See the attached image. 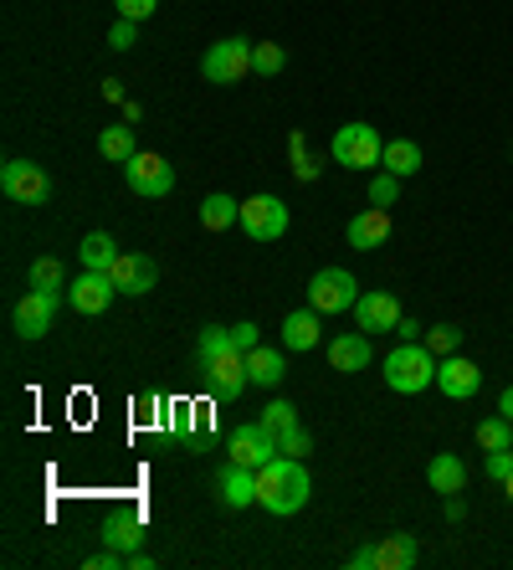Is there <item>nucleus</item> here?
I'll list each match as a JSON object with an SVG mask.
<instances>
[{"label": "nucleus", "mask_w": 513, "mask_h": 570, "mask_svg": "<svg viewBox=\"0 0 513 570\" xmlns=\"http://www.w3.org/2000/svg\"><path fill=\"white\" fill-rule=\"evenodd\" d=\"M196 360H200V371L211 375V391L216 396H241L251 385L247 375V350H237V340H231V330H221V324H206L196 340Z\"/></svg>", "instance_id": "obj_1"}, {"label": "nucleus", "mask_w": 513, "mask_h": 570, "mask_svg": "<svg viewBox=\"0 0 513 570\" xmlns=\"http://www.w3.org/2000/svg\"><path fill=\"white\" fill-rule=\"evenodd\" d=\"M308 493H314V483H308L303 458H283V452H277L273 463L257 468V504H263L267 514H277V519L298 514V509L308 504Z\"/></svg>", "instance_id": "obj_2"}, {"label": "nucleus", "mask_w": 513, "mask_h": 570, "mask_svg": "<svg viewBox=\"0 0 513 570\" xmlns=\"http://www.w3.org/2000/svg\"><path fill=\"white\" fill-rule=\"evenodd\" d=\"M385 385L395 396H422L426 385H436V355L416 340H401V350L385 355Z\"/></svg>", "instance_id": "obj_3"}, {"label": "nucleus", "mask_w": 513, "mask_h": 570, "mask_svg": "<svg viewBox=\"0 0 513 570\" xmlns=\"http://www.w3.org/2000/svg\"><path fill=\"white\" fill-rule=\"evenodd\" d=\"M329 149H334V159H339L344 170H381L385 139L375 134V124H339Z\"/></svg>", "instance_id": "obj_4"}, {"label": "nucleus", "mask_w": 513, "mask_h": 570, "mask_svg": "<svg viewBox=\"0 0 513 570\" xmlns=\"http://www.w3.org/2000/svg\"><path fill=\"white\" fill-rule=\"evenodd\" d=\"M355 304H359L355 273H344V267H318L314 283H308V308H318V314H355Z\"/></svg>", "instance_id": "obj_5"}, {"label": "nucleus", "mask_w": 513, "mask_h": 570, "mask_svg": "<svg viewBox=\"0 0 513 570\" xmlns=\"http://www.w3.org/2000/svg\"><path fill=\"white\" fill-rule=\"evenodd\" d=\"M416 560H422V550L411 534H381V540L359 544L349 556V570H411Z\"/></svg>", "instance_id": "obj_6"}, {"label": "nucleus", "mask_w": 513, "mask_h": 570, "mask_svg": "<svg viewBox=\"0 0 513 570\" xmlns=\"http://www.w3.org/2000/svg\"><path fill=\"white\" fill-rule=\"evenodd\" d=\"M200 72H206V82H221V88L241 82V78L251 72V41H247V37H226V41H216L211 52L200 57Z\"/></svg>", "instance_id": "obj_7"}, {"label": "nucleus", "mask_w": 513, "mask_h": 570, "mask_svg": "<svg viewBox=\"0 0 513 570\" xmlns=\"http://www.w3.org/2000/svg\"><path fill=\"white\" fill-rule=\"evenodd\" d=\"M0 190L16 206H41V200L52 196V180H47V170H41L37 159H6L0 165Z\"/></svg>", "instance_id": "obj_8"}, {"label": "nucleus", "mask_w": 513, "mask_h": 570, "mask_svg": "<svg viewBox=\"0 0 513 570\" xmlns=\"http://www.w3.org/2000/svg\"><path fill=\"white\" fill-rule=\"evenodd\" d=\"M124 180H129L134 196L159 200L175 190V165L165 155H134V159H124Z\"/></svg>", "instance_id": "obj_9"}, {"label": "nucleus", "mask_w": 513, "mask_h": 570, "mask_svg": "<svg viewBox=\"0 0 513 570\" xmlns=\"http://www.w3.org/2000/svg\"><path fill=\"white\" fill-rule=\"evenodd\" d=\"M67 304V293H52V288H31L21 304H16V334L21 340H47V330H52V318H57V308Z\"/></svg>", "instance_id": "obj_10"}, {"label": "nucleus", "mask_w": 513, "mask_h": 570, "mask_svg": "<svg viewBox=\"0 0 513 570\" xmlns=\"http://www.w3.org/2000/svg\"><path fill=\"white\" fill-rule=\"evenodd\" d=\"M241 232H247L251 242H277L283 232H288V206L277 196H247L241 200Z\"/></svg>", "instance_id": "obj_11"}, {"label": "nucleus", "mask_w": 513, "mask_h": 570, "mask_svg": "<svg viewBox=\"0 0 513 570\" xmlns=\"http://www.w3.org/2000/svg\"><path fill=\"white\" fill-rule=\"evenodd\" d=\"M226 448H231V463H241V468H263V463H273L277 452H283L277 448V432H267L263 416H257V422H241Z\"/></svg>", "instance_id": "obj_12"}, {"label": "nucleus", "mask_w": 513, "mask_h": 570, "mask_svg": "<svg viewBox=\"0 0 513 570\" xmlns=\"http://www.w3.org/2000/svg\"><path fill=\"white\" fill-rule=\"evenodd\" d=\"M108 278H114V288L119 293L139 298V293H149L159 283V263L149 253H119L114 257V267H108Z\"/></svg>", "instance_id": "obj_13"}, {"label": "nucleus", "mask_w": 513, "mask_h": 570, "mask_svg": "<svg viewBox=\"0 0 513 570\" xmlns=\"http://www.w3.org/2000/svg\"><path fill=\"white\" fill-rule=\"evenodd\" d=\"M401 298L395 293H385V288H369V293H359V304H355V324L365 334H391L395 324H401Z\"/></svg>", "instance_id": "obj_14"}, {"label": "nucleus", "mask_w": 513, "mask_h": 570, "mask_svg": "<svg viewBox=\"0 0 513 570\" xmlns=\"http://www.w3.org/2000/svg\"><path fill=\"white\" fill-rule=\"evenodd\" d=\"M114 278L108 273H92V267H82L78 278H72V288H67V304L78 308V314H103L108 304H114Z\"/></svg>", "instance_id": "obj_15"}, {"label": "nucleus", "mask_w": 513, "mask_h": 570, "mask_svg": "<svg viewBox=\"0 0 513 570\" xmlns=\"http://www.w3.org/2000/svg\"><path fill=\"white\" fill-rule=\"evenodd\" d=\"M344 237H349V247H355V253H375V247H385V242H391V212H385V206H369V212L349 216Z\"/></svg>", "instance_id": "obj_16"}, {"label": "nucleus", "mask_w": 513, "mask_h": 570, "mask_svg": "<svg viewBox=\"0 0 513 570\" xmlns=\"http://www.w3.org/2000/svg\"><path fill=\"white\" fill-rule=\"evenodd\" d=\"M436 385H442V396L467 401V396H477V385H483V371H477L473 360L447 355V360H436Z\"/></svg>", "instance_id": "obj_17"}, {"label": "nucleus", "mask_w": 513, "mask_h": 570, "mask_svg": "<svg viewBox=\"0 0 513 570\" xmlns=\"http://www.w3.org/2000/svg\"><path fill=\"white\" fill-rule=\"evenodd\" d=\"M216 489H221V504L226 509H251V504H257V468L226 463L221 478H216Z\"/></svg>", "instance_id": "obj_18"}, {"label": "nucleus", "mask_w": 513, "mask_h": 570, "mask_svg": "<svg viewBox=\"0 0 513 570\" xmlns=\"http://www.w3.org/2000/svg\"><path fill=\"white\" fill-rule=\"evenodd\" d=\"M329 365L339 375H355L369 365V334L365 330H349V334H334L329 340Z\"/></svg>", "instance_id": "obj_19"}, {"label": "nucleus", "mask_w": 513, "mask_h": 570, "mask_svg": "<svg viewBox=\"0 0 513 570\" xmlns=\"http://www.w3.org/2000/svg\"><path fill=\"white\" fill-rule=\"evenodd\" d=\"M426 483H432V493H462L467 489V463H462L457 452H436L432 463H426Z\"/></svg>", "instance_id": "obj_20"}, {"label": "nucleus", "mask_w": 513, "mask_h": 570, "mask_svg": "<svg viewBox=\"0 0 513 570\" xmlns=\"http://www.w3.org/2000/svg\"><path fill=\"white\" fill-rule=\"evenodd\" d=\"M247 375H251V385H283L288 381V360H283V350L257 345V350H247Z\"/></svg>", "instance_id": "obj_21"}, {"label": "nucleus", "mask_w": 513, "mask_h": 570, "mask_svg": "<svg viewBox=\"0 0 513 570\" xmlns=\"http://www.w3.org/2000/svg\"><path fill=\"white\" fill-rule=\"evenodd\" d=\"M283 350H318V308H298L283 318Z\"/></svg>", "instance_id": "obj_22"}, {"label": "nucleus", "mask_w": 513, "mask_h": 570, "mask_svg": "<svg viewBox=\"0 0 513 570\" xmlns=\"http://www.w3.org/2000/svg\"><path fill=\"white\" fill-rule=\"evenodd\" d=\"M381 170L411 180V175L422 170V145H411V139H391V145H385V155H381Z\"/></svg>", "instance_id": "obj_23"}, {"label": "nucleus", "mask_w": 513, "mask_h": 570, "mask_svg": "<svg viewBox=\"0 0 513 570\" xmlns=\"http://www.w3.org/2000/svg\"><path fill=\"white\" fill-rule=\"evenodd\" d=\"M237 222H241V200L221 196V190L200 200V226H206V232H226V226H237Z\"/></svg>", "instance_id": "obj_24"}, {"label": "nucleus", "mask_w": 513, "mask_h": 570, "mask_svg": "<svg viewBox=\"0 0 513 570\" xmlns=\"http://www.w3.org/2000/svg\"><path fill=\"white\" fill-rule=\"evenodd\" d=\"M98 155L114 159V165H124V159L139 155V149H134V124H108V129L98 134Z\"/></svg>", "instance_id": "obj_25"}, {"label": "nucleus", "mask_w": 513, "mask_h": 570, "mask_svg": "<svg viewBox=\"0 0 513 570\" xmlns=\"http://www.w3.org/2000/svg\"><path fill=\"white\" fill-rule=\"evenodd\" d=\"M103 544H114V550H124V556H129V550H139V544H145V524H139V519H129V514H114L103 524Z\"/></svg>", "instance_id": "obj_26"}, {"label": "nucleus", "mask_w": 513, "mask_h": 570, "mask_svg": "<svg viewBox=\"0 0 513 570\" xmlns=\"http://www.w3.org/2000/svg\"><path fill=\"white\" fill-rule=\"evenodd\" d=\"M114 247H119V242L108 237V232H88V237H82V247H78V257H82V267H92V273H108V267H114Z\"/></svg>", "instance_id": "obj_27"}, {"label": "nucleus", "mask_w": 513, "mask_h": 570, "mask_svg": "<svg viewBox=\"0 0 513 570\" xmlns=\"http://www.w3.org/2000/svg\"><path fill=\"white\" fill-rule=\"evenodd\" d=\"M477 448L483 452H503V448H513V422L509 416H487V422H477Z\"/></svg>", "instance_id": "obj_28"}, {"label": "nucleus", "mask_w": 513, "mask_h": 570, "mask_svg": "<svg viewBox=\"0 0 513 570\" xmlns=\"http://www.w3.org/2000/svg\"><path fill=\"white\" fill-rule=\"evenodd\" d=\"M288 67V52L277 47V41H251V72H263V78H277Z\"/></svg>", "instance_id": "obj_29"}, {"label": "nucleus", "mask_w": 513, "mask_h": 570, "mask_svg": "<svg viewBox=\"0 0 513 570\" xmlns=\"http://www.w3.org/2000/svg\"><path fill=\"white\" fill-rule=\"evenodd\" d=\"M426 350H432L436 360H447V355H457V345H462V330L457 324H432V330H426V340H422Z\"/></svg>", "instance_id": "obj_30"}, {"label": "nucleus", "mask_w": 513, "mask_h": 570, "mask_svg": "<svg viewBox=\"0 0 513 570\" xmlns=\"http://www.w3.org/2000/svg\"><path fill=\"white\" fill-rule=\"evenodd\" d=\"M277 448H283V458H308L314 452V432L308 426H288V432H277Z\"/></svg>", "instance_id": "obj_31"}, {"label": "nucleus", "mask_w": 513, "mask_h": 570, "mask_svg": "<svg viewBox=\"0 0 513 570\" xmlns=\"http://www.w3.org/2000/svg\"><path fill=\"white\" fill-rule=\"evenodd\" d=\"M31 288L62 293L67 288V283H62V263H57V257H37V263H31Z\"/></svg>", "instance_id": "obj_32"}, {"label": "nucleus", "mask_w": 513, "mask_h": 570, "mask_svg": "<svg viewBox=\"0 0 513 570\" xmlns=\"http://www.w3.org/2000/svg\"><path fill=\"white\" fill-rule=\"evenodd\" d=\"M263 426H267V432H288V426H298V406H293V401H283V396H277L273 406H267V412H263Z\"/></svg>", "instance_id": "obj_33"}, {"label": "nucleus", "mask_w": 513, "mask_h": 570, "mask_svg": "<svg viewBox=\"0 0 513 570\" xmlns=\"http://www.w3.org/2000/svg\"><path fill=\"white\" fill-rule=\"evenodd\" d=\"M395 196H401V175L381 170V175H375V180H369V206H391Z\"/></svg>", "instance_id": "obj_34"}, {"label": "nucleus", "mask_w": 513, "mask_h": 570, "mask_svg": "<svg viewBox=\"0 0 513 570\" xmlns=\"http://www.w3.org/2000/svg\"><path fill=\"white\" fill-rule=\"evenodd\" d=\"M134 41H139V21L119 16V21H114V31H108V47H114V52H129Z\"/></svg>", "instance_id": "obj_35"}, {"label": "nucleus", "mask_w": 513, "mask_h": 570, "mask_svg": "<svg viewBox=\"0 0 513 570\" xmlns=\"http://www.w3.org/2000/svg\"><path fill=\"white\" fill-rule=\"evenodd\" d=\"M487 478H493V483H503V478L513 473V448H503V452H487Z\"/></svg>", "instance_id": "obj_36"}, {"label": "nucleus", "mask_w": 513, "mask_h": 570, "mask_svg": "<svg viewBox=\"0 0 513 570\" xmlns=\"http://www.w3.org/2000/svg\"><path fill=\"white\" fill-rule=\"evenodd\" d=\"M82 566H88V570H124V566H129V560H124V550H114V544H108V550H98V556H88V560H82Z\"/></svg>", "instance_id": "obj_37"}, {"label": "nucleus", "mask_w": 513, "mask_h": 570, "mask_svg": "<svg viewBox=\"0 0 513 570\" xmlns=\"http://www.w3.org/2000/svg\"><path fill=\"white\" fill-rule=\"evenodd\" d=\"M159 0H114V11L129 16V21H145V16H155Z\"/></svg>", "instance_id": "obj_38"}, {"label": "nucleus", "mask_w": 513, "mask_h": 570, "mask_svg": "<svg viewBox=\"0 0 513 570\" xmlns=\"http://www.w3.org/2000/svg\"><path fill=\"white\" fill-rule=\"evenodd\" d=\"M231 340H237V350H257V324H237Z\"/></svg>", "instance_id": "obj_39"}, {"label": "nucleus", "mask_w": 513, "mask_h": 570, "mask_svg": "<svg viewBox=\"0 0 513 570\" xmlns=\"http://www.w3.org/2000/svg\"><path fill=\"white\" fill-rule=\"evenodd\" d=\"M124 560H129V570H155V556H145V550H129Z\"/></svg>", "instance_id": "obj_40"}, {"label": "nucleus", "mask_w": 513, "mask_h": 570, "mask_svg": "<svg viewBox=\"0 0 513 570\" xmlns=\"http://www.w3.org/2000/svg\"><path fill=\"white\" fill-rule=\"evenodd\" d=\"M395 334H401V340H416V334H422V324H416V318H401V324H395Z\"/></svg>", "instance_id": "obj_41"}, {"label": "nucleus", "mask_w": 513, "mask_h": 570, "mask_svg": "<svg viewBox=\"0 0 513 570\" xmlns=\"http://www.w3.org/2000/svg\"><path fill=\"white\" fill-rule=\"evenodd\" d=\"M103 98H108V104H124V88H119L114 78H108V82H103Z\"/></svg>", "instance_id": "obj_42"}, {"label": "nucleus", "mask_w": 513, "mask_h": 570, "mask_svg": "<svg viewBox=\"0 0 513 570\" xmlns=\"http://www.w3.org/2000/svg\"><path fill=\"white\" fill-rule=\"evenodd\" d=\"M499 412L513 422V385H509V391H503V396H499Z\"/></svg>", "instance_id": "obj_43"}, {"label": "nucleus", "mask_w": 513, "mask_h": 570, "mask_svg": "<svg viewBox=\"0 0 513 570\" xmlns=\"http://www.w3.org/2000/svg\"><path fill=\"white\" fill-rule=\"evenodd\" d=\"M503 499H509V504H513V473L503 478Z\"/></svg>", "instance_id": "obj_44"}]
</instances>
